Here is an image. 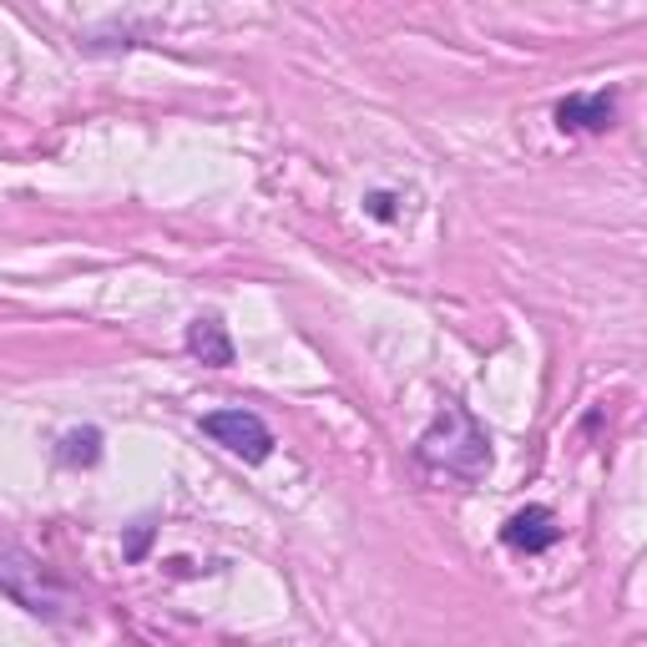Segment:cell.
I'll return each mask as SVG.
<instances>
[{"label":"cell","instance_id":"1","mask_svg":"<svg viewBox=\"0 0 647 647\" xmlns=\"http://www.w3.org/2000/svg\"><path fill=\"white\" fill-rule=\"evenodd\" d=\"M420 466L445 476V481H481L491 466V445L486 430L470 420L460 405H445L435 415V426L420 435Z\"/></svg>","mask_w":647,"mask_h":647},{"label":"cell","instance_id":"2","mask_svg":"<svg viewBox=\"0 0 647 647\" xmlns=\"http://www.w3.org/2000/svg\"><path fill=\"white\" fill-rule=\"evenodd\" d=\"M0 587L26 607V612H36V618H67V592L31 562L26 551L0 547Z\"/></svg>","mask_w":647,"mask_h":647},{"label":"cell","instance_id":"3","mask_svg":"<svg viewBox=\"0 0 647 647\" xmlns=\"http://www.w3.org/2000/svg\"><path fill=\"white\" fill-rule=\"evenodd\" d=\"M203 430L223 451L243 455L249 466L268 460V451H274V435H268V426H263L253 410H213V415H203Z\"/></svg>","mask_w":647,"mask_h":647},{"label":"cell","instance_id":"4","mask_svg":"<svg viewBox=\"0 0 647 647\" xmlns=\"http://www.w3.org/2000/svg\"><path fill=\"white\" fill-rule=\"evenodd\" d=\"M501 537H506L511 551H526V556H537V551L556 547L562 526H556V516H551L547 506H526V511H516V516L501 526Z\"/></svg>","mask_w":647,"mask_h":647},{"label":"cell","instance_id":"5","mask_svg":"<svg viewBox=\"0 0 647 647\" xmlns=\"http://www.w3.org/2000/svg\"><path fill=\"white\" fill-rule=\"evenodd\" d=\"M618 117V101L612 92H592V97H566L556 107V127L562 132H607Z\"/></svg>","mask_w":647,"mask_h":647},{"label":"cell","instance_id":"6","mask_svg":"<svg viewBox=\"0 0 647 647\" xmlns=\"http://www.w3.org/2000/svg\"><path fill=\"white\" fill-rule=\"evenodd\" d=\"M188 349H193L203 364H213V370L233 364V339H228V330H223L218 319H193V324H188Z\"/></svg>","mask_w":647,"mask_h":647},{"label":"cell","instance_id":"7","mask_svg":"<svg viewBox=\"0 0 647 647\" xmlns=\"http://www.w3.org/2000/svg\"><path fill=\"white\" fill-rule=\"evenodd\" d=\"M61 460L67 466H97L101 460V430H67L61 435Z\"/></svg>","mask_w":647,"mask_h":647},{"label":"cell","instance_id":"8","mask_svg":"<svg viewBox=\"0 0 647 647\" xmlns=\"http://www.w3.org/2000/svg\"><path fill=\"white\" fill-rule=\"evenodd\" d=\"M370 213H374V218H395V197H390V193H374V197H370Z\"/></svg>","mask_w":647,"mask_h":647},{"label":"cell","instance_id":"9","mask_svg":"<svg viewBox=\"0 0 647 647\" xmlns=\"http://www.w3.org/2000/svg\"><path fill=\"white\" fill-rule=\"evenodd\" d=\"M142 547H147V526H137V537L127 541V556H142Z\"/></svg>","mask_w":647,"mask_h":647}]
</instances>
